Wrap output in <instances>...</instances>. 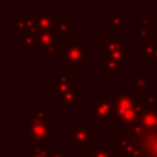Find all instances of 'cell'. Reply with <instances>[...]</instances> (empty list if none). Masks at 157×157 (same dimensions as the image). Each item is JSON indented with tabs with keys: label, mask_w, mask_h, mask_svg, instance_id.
Returning <instances> with one entry per match:
<instances>
[{
	"label": "cell",
	"mask_w": 157,
	"mask_h": 157,
	"mask_svg": "<svg viewBox=\"0 0 157 157\" xmlns=\"http://www.w3.org/2000/svg\"><path fill=\"white\" fill-rule=\"evenodd\" d=\"M149 63H157V48H156V52L153 54V57L149 59Z\"/></svg>",
	"instance_id": "27"
},
{
	"label": "cell",
	"mask_w": 157,
	"mask_h": 157,
	"mask_svg": "<svg viewBox=\"0 0 157 157\" xmlns=\"http://www.w3.org/2000/svg\"><path fill=\"white\" fill-rule=\"evenodd\" d=\"M80 157H88V156H80Z\"/></svg>",
	"instance_id": "29"
},
{
	"label": "cell",
	"mask_w": 157,
	"mask_h": 157,
	"mask_svg": "<svg viewBox=\"0 0 157 157\" xmlns=\"http://www.w3.org/2000/svg\"><path fill=\"white\" fill-rule=\"evenodd\" d=\"M125 66L127 65H124L121 62H117V61L101 58L99 73H101V76H117Z\"/></svg>",
	"instance_id": "15"
},
{
	"label": "cell",
	"mask_w": 157,
	"mask_h": 157,
	"mask_svg": "<svg viewBox=\"0 0 157 157\" xmlns=\"http://www.w3.org/2000/svg\"><path fill=\"white\" fill-rule=\"evenodd\" d=\"M157 48V37L138 40V55L144 58L146 63H149V59L153 57Z\"/></svg>",
	"instance_id": "14"
},
{
	"label": "cell",
	"mask_w": 157,
	"mask_h": 157,
	"mask_svg": "<svg viewBox=\"0 0 157 157\" xmlns=\"http://www.w3.org/2000/svg\"><path fill=\"white\" fill-rule=\"evenodd\" d=\"M155 30H156V37H157V19H156V22H155Z\"/></svg>",
	"instance_id": "28"
},
{
	"label": "cell",
	"mask_w": 157,
	"mask_h": 157,
	"mask_svg": "<svg viewBox=\"0 0 157 157\" xmlns=\"http://www.w3.org/2000/svg\"><path fill=\"white\" fill-rule=\"evenodd\" d=\"M113 152H116L113 144H94L88 150V157H113Z\"/></svg>",
	"instance_id": "16"
},
{
	"label": "cell",
	"mask_w": 157,
	"mask_h": 157,
	"mask_svg": "<svg viewBox=\"0 0 157 157\" xmlns=\"http://www.w3.org/2000/svg\"><path fill=\"white\" fill-rule=\"evenodd\" d=\"M106 30L108 32H124L125 30V13L117 11V13L106 14Z\"/></svg>",
	"instance_id": "10"
},
{
	"label": "cell",
	"mask_w": 157,
	"mask_h": 157,
	"mask_svg": "<svg viewBox=\"0 0 157 157\" xmlns=\"http://www.w3.org/2000/svg\"><path fill=\"white\" fill-rule=\"evenodd\" d=\"M156 37L155 25H138V40H145V39H153Z\"/></svg>",
	"instance_id": "22"
},
{
	"label": "cell",
	"mask_w": 157,
	"mask_h": 157,
	"mask_svg": "<svg viewBox=\"0 0 157 157\" xmlns=\"http://www.w3.org/2000/svg\"><path fill=\"white\" fill-rule=\"evenodd\" d=\"M150 80L152 77L149 75H132L131 76V81H132V90L131 91L136 95V97H141V95H146L150 92Z\"/></svg>",
	"instance_id": "11"
},
{
	"label": "cell",
	"mask_w": 157,
	"mask_h": 157,
	"mask_svg": "<svg viewBox=\"0 0 157 157\" xmlns=\"http://www.w3.org/2000/svg\"><path fill=\"white\" fill-rule=\"evenodd\" d=\"M66 46L65 40L58 36L55 29L52 30H41L36 44V51L41 50L48 57H55L58 50H63Z\"/></svg>",
	"instance_id": "7"
},
{
	"label": "cell",
	"mask_w": 157,
	"mask_h": 157,
	"mask_svg": "<svg viewBox=\"0 0 157 157\" xmlns=\"http://www.w3.org/2000/svg\"><path fill=\"white\" fill-rule=\"evenodd\" d=\"M50 144H39L35 145L32 149L25 152V157H48L50 153Z\"/></svg>",
	"instance_id": "19"
},
{
	"label": "cell",
	"mask_w": 157,
	"mask_h": 157,
	"mask_svg": "<svg viewBox=\"0 0 157 157\" xmlns=\"http://www.w3.org/2000/svg\"><path fill=\"white\" fill-rule=\"evenodd\" d=\"M112 130H113V141L127 135L132 138L138 145L142 157H157V128L145 130L138 121L125 124L116 120V123L112 125Z\"/></svg>",
	"instance_id": "1"
},
{
	"label": "cell",
	"mask_w": 157,
	"mask_h": 157,
	"mask_svg": "<svg viewBox=\"0 0 157 157\" xmlns=\"http://www.w3.org/2000/svg\"><path fill=\"white\" fill-rule=\"evenodd\" d=\"M57 14L55 13H39V29L40 30H52L57 24Z\"/></svg>",
	"instance_id": "17"
},
{
	"label": "cell",
	"mask_w": 157,
	"mask_h": 157,
	"mask_svg": "<svg viewBox=\"0 0 157 157\" xmlns=\"http://www.w3.org/2000/svg\"><path fill=\"white\" fill-rule=\"evenodd\" d=\"M75 29H76L75 25H72L68 18H58L57 19V24H55V32H57L58 36L62 37L63 40H68L69 33L73 32Z\"/></svg>",
	"instance_id": "18"
},
{
	"label": "cell",
	"mask_w": 157,
	"mask_h": 157,
	"mask_svg": "<svg viewBox=\"0 0 157 157\" xmlns=\"http://www.w3.org/2000/svg\"><path fill=\"white\" fill-rule=\"evenodd\" d=\"M138 19H139V24H142V25H152V14L149 11H141V13H138Z\"/></svg>",
	"instance_id": "25"
},
{
	"label": "cell",
	"mask_w": 157,
	"mask_h": 157,
	"mask_svg": "<svg viewBox=\"0 0 157 157\" xmlns=\"http://www.w3.org/2000/svg\"><path fill=\"white\" fill-rule=\"evenodd\" d=\"M75 87H76V76L71 75L69 72L62 71V73L59 76L50 83V92L52 95H58L69 91V90L75 88Z\"/></svg>",
	"instance_id": "9"
},
{
	"label": "cell",
	"mask_w": 157,
	"mask_h": 157,
	"mask_svg": "<svg viewBox=\"0 0 157 157\" xmlns=\"http://www.w3.org/2000/svg\"><path fill=\"white\" fill-rule=\"evenodd\" d=\"M139 108L157 109V95L153 94V92H149L144 98H139Z\"/></svg>",
	"instance_id": "23"
},
{
	"label": "cell",
	"mask_w": 157,
	"mask_h": 157,
	"mask_svg": "<svg viewBox=\"0 0 157 157\" xmlns=\"http://www.w3.org/2000/svg\"><path fill=\"white\" fill-rule=\"evenodd\" d=\"M88 46L86 43H76L75 37H69L66 40V46L62 50V61L65 65L73 69H81L87 61Z\"/></svg>",
	"instance_id": "6"
},
{
	"label": "cell",
	"mask_w": 157,
	"mask_h": 157,
	"mask_svg": "<svg viewBox=\"0 0 157 157\" xmlns=\"http://www.w3.org/2000/svg\"><path fill=\"white\" fill-rule=\"evenodd\" d=\"M55 105L58 108H65V106H73L78 108L83 103V88L81 87H75L66 92L55 95Z\"/></svg>",
	"instance_id": "8"
},
{
	"label": "cell",
	"mask_w": 157,
	"mask_h": 157,
	"mask_svg": "<svg viewBox=\"0 0 157 157\" xmlns=\"http://www.w3.org/2000/svg\"><path fill=\"white\" fill-rule=\"evenodd\" d=\"M28 113L32 117L39 120H47L50 121V116H51V108L50 106H33Z\"/></svg>",
	"instance_id": "20"
},
{
	"label": "cell",
	"mask_w": 157,
	"mask_h": 157,
	"mask_svg": "<svg viewBox=\"0 0 157 157\" xmlns=\"http://www.w3.org/2000/svg\"><path fill=\"white\" fill-rule=\"evenodd\" d=\"M19 17L25 21L28 30L39 29V13H19Z\"/></svg>",
	"instance_id": "21"
},
{
	"label": "cell",
	"mask_w": 157,
	"mask_h": 157,
	"mask_svg": "<svg viewBox=\"0 0 157 157\" xmlns=\"http://www.w3.org/2000/svg\"><path fill=\"white\" fill-rule=\"evenodd\" d=\"M48 157H69L68 150H50Z\"/></svg>",
	"instance_id": "26"
},
{
	"label": "cell",
	"mask_w": 157,
	"mask_h": 157,
	"mask_svg": "<svg viewBox=\"0 0 157 157\" xmlns=\"http://www.w3.org/2000/svg\"><path fill=\"white\" fill-rule=\"evenodd\" d=\"M40 29H33V30H25V32L19 33L18 39V48L21 50H36V44H37V39L40 35Z\"/></svg>",
	"instance_id": "12"
},
{
	"label": "cell",
	"mask_w": 157,
	"mask_h": 157,
	"mask_svg": "<svg viewBox=\"0 0 157 157\" xmlns=\"http://www.w3.org/2000/svg\"><path fill=\"white\" fill-rule=\"evenodd\" d=\"M26 121V135L33 145L50 144V141L57 138V125L47 120H39L32 117L29 113L25 114Z\"/></svg>",
	"instance_id": "4"
},
{
	"label": "cell",
	"mask_w": 157,
	"mask_h": 157,
	"mask_svg": "<svg viewBox=\"0 0 157 157\" xmlns=\"http://www.w3.org/2000/svg\"><path fill=\"white\" fill-rule=\"evenodd\" d=\"M117 120L125 124L135 123L139 114V98L132 91L128 92L124 87H120L119 92L114 95Z\"/></svg>",
	"instance_id": "3"
},
{
	"label": "cell",
	"mask_w": 157,
	"mask_h": 157,
	"mask_svg": "<svg viewBox=\"0 0 157 157\" xmlns=\"http://www.w3.org/2000/svg\"><path fill=\"white\" fill-rule=\"evenodd\" d=\"M87 117L95 125H113L117 120L114 95L101 94L98 99H90L87 102Z\"/></svg>",
	"instance_id": "2"
},
{
	"label": "cell",
	"mask_w": 157,
	"mask_h": 157,
	"mask_svg": "<svg viewBox=\"0 0 157 157\" xmlns=\"http://www.w3.org/2000/svg\"><path fill=\"white\" fill-rule=\"evenodd\" d=\"M101 52H114L125 50V37H101Z\"/></svg>",
	"instance_id": "13"
},
{
	"label": "cell",
	"mask_w": 157,
	"mask_h": 157,
	"mask_svg": "<svg viewBox=\"0 0 157 157\" xmlns=\"http://www.w3.org/2000/svg\"><path fill=\"white\" fill-rule=\"evenodd\" d=\"M95 139V124L81 125L71 124L68 127V142L78 152L88 150L90 146H94Z\"/></svg>",
	"instance_id": "5"
},
{
	"label": "cell",
	"mask_w": 157,
	"mask_h": 157,
	"mask_svg": "<svg viewBox=\"0 0 157 157\" xmlns=\"http://www.w3.org/2000/svg\"><path fill=\"white\" fill-rule=\"evenodd\" d=\"M13 30H14V32H18V33L28 30L26 24H25V21H24V19H22L19 15L17 17V18L13 19Z\"/></svg>",
	"instance_id": "24"
}]
</instances>
